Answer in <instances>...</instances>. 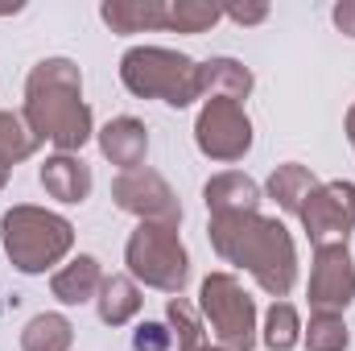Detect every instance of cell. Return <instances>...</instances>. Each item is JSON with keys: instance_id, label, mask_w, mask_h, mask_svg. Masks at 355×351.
<instances>
[{"instance_id": "1", "label": "cell", "mask_w": 355, "mask_h": 351, "mask_svg": "<svg viewBox=\"0 0 355 351\" xmlns=\"http://www.w3.org/2000/svg\"><path fill=\"white\" fill-rule=\"evenodd\" d=\"M33 87H46V95H50V99L33 95V103H29L37 128H46V137H54L58 145H83L87 141V108L79 103V79H75L71 62H42V71L33 75Z\"/></svg>"}, {"instance_id": "2", "label": "cell", "mask_w": 355, "mask_h": 351, "mask_svg": "<svg viewBox=\"0 0 355 351\" xmlns=\"http://www.w3.org/2000/svg\"><path fill=\"white\" fill-rule=\"evenodd\" d=\"M124 79H128V87L141 91V95L162 91L170 103H186V99L194 95V87H198L194 62L174 58V54H166V50H132V54L124 58Z\"/></svg>"}, {"instance_id": "3", "label": "cell", "mask_w": 355, "mask_h": 351, "mask_svg": "<svg viewBox=\"0 0 355 351\" xmlns=\"http://www.w3.org/2000/svg\"><path fill=\"white\" fill-rule=\"evenodd\" d=\"M4 244L8 252L21 261V268H46L67 244H71V228L54 215H37V211H17L4 219Z\"/></svg>"}, {"instance_id": "4", "label": "cell", "mask_w": 355, "mask_h": 351, "mask_svg": "<svg viewBox=\"0 0 355 351\" xmlns=\"http://www.w3.org/2000/svg\"><path fill=\"white\" fill-rule=\"evenodd\" d=\"M202 298H207V310H211L219 335L232 339L236 351H248V343H252L248 339V331H252V306H248V298H240L227 277H211L207 289H202Z\"/></svg>"}, {"instance_id": "5", "label": "cell", "mask_w": 355, "mask_h": 351, "mask_svg": "<svg viewBox=\"0 0 355 351\" xmlns=\"http://www.w3.org/2000/svg\"><path fill=\"white\" fill-rule=\"evenodd\" d=\"M198 141L207 153L215 157H236L248 149V120L240 116V108L232 99H215L207 112H202V124H198Z\"/></svg>"}, {"instance_id": "6", "label": "cell", "mask_w": 355, "mask_h": 351, "mask_svg": "<svg viewBox=\"0 0 355 351\" xmlns=\"http://www.w3.org/2000/svg\"><path fill=\"white\" fill-rule=\"evenodd\" d=\"M132 268L157 285H178L182 281V248L162 228H149L132 240Z\"/></svg>"}, {"instance_id": "7", "label": "cell", "mask_w": 355, "mask_h": 351, "mask_svg": "<svg viewBox=\"0 0 355 351\" xmlns=\"http://www.w3.org/2000/svg\"><path fill=\"white\" fill-rule=\"evenodd\" d=\"M352 293V264L343 248H322L318 273H314V302L318 306H347Z\"/></svg>"}, {"instance_id": "8", "label": "cell", "mask_w": 355, "mask_h": 351, "mask_svg": "<svg viewBox=\"0 0 355 351\" xmlns=\"http://www.w3.org/2000/svg\"><path fill=\"white\" fill-rule=\"evenodd\" d=\"M103 149H107V157L132 166V162L141 157V149H145V132H141V124H137V120H120V124H112L107 137H103Z\"/></svg>"}, {"instance_id": "9", "label": "cell", "mask_w": 355, "mask_h": 351, "mask_svg": "<svg viewBox=\"0 0 355 351\" xmlns=\"http://www.w3.org/2000/svg\"><path fill=\"white\" fill-rule=\"evenodd\" d=\"M42 178H46V186H50L58 198H67V203H75V198L87 194V170H79L75 162H50V170Z\"/></svg>"}, {"instance_id": "10", "label": "cell", "mask_w": 355, "mask_h": 351, "mask_svg": "<svg viewBox=\"0 0 355 351\" xmlns=\"http://www.w3.org/2000/svg\"><path fill=\"white\" fill-rule=\"evenodd\" d=\"M62 327H67L62 318H37V323L29 327V335H25V348L29 351H62L67 339H71Z\"/></svg>"}, {"instance_id": "11", "label": "cell", "mask_w": 355, "mask_h": 351, "mask_svg": "<svg viewBox=\"0 0 355 351\" xmlns=\"http://www.w3.org/2000/svg\"><path fill=\"white\" fill-rule=\"evenodd\" d=\"M91 281H95V261L83 257V261H75L71 273H62L54 285H58V293H62V302H83V293L91 289Z\"/></svg>"}, {"instance_id": "12", "label": "cell", "mask_w": 355, "mask_h": 351, "mask_svg": "<svg viewBox=\"0 0 355 351\" xmlns=\"http://www.w3.org/2000/svg\"><path fill=\"white\" fill-rule=\"evenodd\" d=\"M268 343L272 348H289L293 343V310L289 306L272 310V318H268Z\"/></svg>"}, {"instance_id": "13", "label": "cell", "mask_w": 355, "mask_h": 351, "mask_svg": "<svg viewBox=\"0 0 355 351\" xmlns=\"http://www.w3.org/2000/svg\"><path fill=\"white\" fill-rule=\"evenodd\" d=\"M318 331H322V335H314V339H310V348H314V351H335V348H343V343H347L343 327H339L335 318H327V314L318 318Z\"/></svg>"}, {"instance_id": "14", "label": "cell", "mask_w": 355, "mask_h": 351, "mask_svg": "<svg viewBox=\"0 0 355 351\" xmlns=\"http://www.w3.org/2000/svg\"><path fill=\"white\" fill-rule=\"evenodd\" d=\"M207 21H215V8H194V4H182L174 12V25H186V29H202Z\"/></svg>"}, {"instance_id": "15", "label": "cell", "mask_w": 355, "mask_h": 351, "mask_svg": "<svg viewBox=\"0 0 355 351\" xmlns=\"http://www.w3.org/2000/svg\"><path fill=\"white\" fill-rule=\"evenodd\" d=\"M107 293H116V298H132V289H128V285H124V281H112V285H107ZM128 310H132V302H120V306H116V310H112V302H107V306H103V314H107V318H112V323H120V318H124V314H128Z\"/></svg>"}, {"instance_id": "16", "label": "cell", "mask_w": 355, "mask_h": 351, "mask_svg": "<svg viewBox=\"0 0 355 351\" xmlns=\"http://www.w3.org/2000/svg\"><path fill=\"white\" fill-rule=\"evenodd\" d=\"M335 21H339L347 33H355V4H339V8H335Z\"/></svg>"}, {"instance_id": "17", "label": "cell", "mask_w": 355, "mask_h": 351, "mask_svg": "<svg viewBox=\"0 0 355 351\" xmlns=\"http://www.w3.org/2000/svg\"><path fill=\"white\" fill-rule=\"evenodd\" d=\"M352 120H355V116H352Z\"/></svg>"}]
</instances>
